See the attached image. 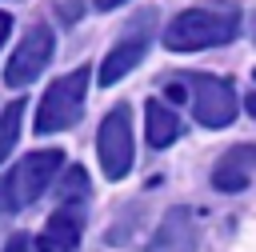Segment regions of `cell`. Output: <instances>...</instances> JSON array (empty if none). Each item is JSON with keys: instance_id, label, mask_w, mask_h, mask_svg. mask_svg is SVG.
Instances as JSON below:
<instances>
[{"instance_id": "obj_1", "label": "cell", "mask_w": 256, "mask_h": 252, "mask_svg": "<svg viewBox=\"0 0 256 252\" xmlns=\"http://www.w3.org/2000/svg\"><path fill=\"white\" fill-rule=\"evenodd\" d=\"M236 32H240V8H232V4L188 8L164 28V48H172V52L220 48V44H232Z\"/></svg>"}, {"instance_id": "obj_2", "label": "cell", "mask_w": 256, "mask_h": 252, "mask_svg": "<svg viewBox=\"0 0 256 252\" xmlns=\"http://www.w3.org/2000/svg\"><path fill=\"white\" fill-rule=\"evenodd\" d=\"M88 76L92 68L80 64L64 76H56L48 84V92L40 96V108H36V136H52V132H64L80 120L84 112V96H88Z\"/></svg>"}, {"instance_id": "obj_3", "label": "cell", "mask_w": 256, "mask_h": 252, "mask_svg": "<svg viewBox=\"0 0 256 252\" xmlns=\"http://www.w3.org/2000/svg\"><path fill=\"white\" fill-rule=\"evenodd\" d=\"M64 164V152L60 148H40V152H28L4 180H0V212H16V208H28L60 172Z\"/></svg>"}, {"instance_id": "obj_4", "label": "cell", "mask_w": 256, "mask_h": 252, "mask_svg": "<svg viewBox=\"0 0 256 252\" xmlns=\"http://www.w3.org/2000/svg\"><path fill=\"white\" fill-rule=\"evenodd\" d=\"M96 152H100V168L108 180H124L132 168V108L116 104L96 132Z\"/></svg>"}, {"instance_id": "obj_5", "label": "cell", "mask_w": 256, "mask_h": 252, "mask_svg": "<svg viewBox=\"0 0 256 252\" xmlns=\"http://www.w3.org/2000/svg\"><path fill=\"white\" fill-rule=\"evenodd\" d=\"M184 84L192 92V112L204 128H224L236 120V88L220 76L204 72H184Z\"/></svg>"}, {"instance_id": "obj_6", "label": "cell", "mask_w": 256, "mask_h": 252, "mask_svg": "<svg viewBox=\"0 0 256 252\" xmlns=\"http://www.w3.org/2000/svg\"><path fill=\"white\" fill-rule=\"evenodd\" d=\"M52 52H56L52 28H48V24H32V28L20 36V44H16V52H12V60H8V68H4V84H8V88L32 84V80L48 68Z\"/></svg>"}, {"instance_id": "obj_7", "label": "cell", "mask_w": 256, "mask_h": 252, "mask_svg": "<svg viewBox=\"0 0 256 252\" xmlns=\"http://www.w3.org/2000/svg\"><path fill=\"white\" fill-rule=\"evenodd\" d=\"M152 20H156V16L144 12V16L120 36V44H112V52H108L104 64H100V84H104V88H112L116 80H124V76L148 56V44H152V40H148V28H152Z\"/></svg>"}, {"instance_id": "obj_8", "label": "cell", "mask_w": 256, "mask_h": 252, "mask_svg": "<svg viewBox=\"0 0 256 252\" xmlns=\"http://www.w3.org/2000/svg\"><path fill=\"white\" fill-rule=\"evenodd\" d=\"M80 232H84V212H80L76 204H60V208L44 220V228H40V236H36V248H40V252H76Z\"/></svg>"}, {"instance_id": "obj_9", "label": "cell", "mask_w": 256, "mask_h": 252, "mask_svg": "<svg viewBox=\"0 0 256 252\" xmlns=\"http://www.w3.org/2000/svg\"><path fill=\"white\" fill-rule=\"evenodd\" d=\"M252 172H256V144H236V148H228V152L216 160L212 184H216L220 192H240Z\"/></svg>"}, {"instance_id": "obj_10", "label": "cell", "mask_w": 256, "mask_h": 252, "mask_svg": "<svg viewBox=\"0 0 256 252\" xmlns=\"http://www.w3.org/2000/svg\"><path fill=\"white\" fill-rule=\"evenodd\" d=\"M144 128H148V144H152V148H164V144H172V140L184 132L180 116H176L164 100H148V104H144Z\"/></svg>"}, {"instance_id": "obj_11", "label": "cell", "mask_w": 256, "mask_h": 252, "mask_svg": "<svg viewBox=\"0 0 256 252\" xmlns=\"http://www.w3.org/2000/svg\"><path fill=\"white\" fill-rule=\"evenodd\" d=\"M148 252H196V240H192V228H188V216L184 212H172L160 228V236L152 240Z\"/></svg>"}, {"instance_id": "obj_12", "label": "cell", "mask_w": 256, "mask_h": 252, "mask_svg": "<svg viewBox=\"0 0 256 252\" xmlns=\"http://www.w3.org/2000/svg\"><path fill=\"white\" fill-rule=\"evenodd\" d=\"M24 108H28V100H12L4 112H0V164L12 156V148H16V140H20V120H24Z\"/></svg>"}, {"instance_id": "obj_13", "label": "cell", "mask_w": 256, "mask_h": 252, "mask_svg": "<svg viewBox=\"0 0 256 252\" xmlns=\"http://www.w3.org/2000/svg\"><path fill=\"white\" fill-rule=\"evenodd\" d=\"M76 192H88V176H84V168H68V176H64V184H60V200L72 204Z\"/></svg>"}, {"instance_id": "obj_14", "label": "cell", "mask_w": 256, "mask_h": 252, "mask_svg": "<svg viewBox=\"0 0 256 252\" xmlns=\"http://www.w3.org/2000/svg\"><path fill=\"white\" fill-rule=\"evenodd\" d=\"M4 252H32V244H28V236H24V232H16V236L4 244Z\"/></svg>"}, {"instance_id": "obj_15", "label": "cell", "mask_w": 256, "mask_h": 252, "mask_svg": "<svg viewBox=\"0 0 256 252\" xmlns=\"http://www.w3.org/2000/svg\"><path fill=\"white\" fill-rule=\"evenodd\" d=\"M8 32H12V16H8V12H0V44H4V36H8Z\"/></svg>"}, {"instance_id": "obj_16", "label": "cell", "mask_w": 256, "mask_h": 252, "mask_svg": "<svg viewBox=\"0 0 256 252\" xmlns=\"http://www.w3.org/2000/svg\"><path fill=\"white\" fill-rule=\"evenodd\" d=\"M92 4H96V8H100V12H112V8H120V4H124V0H92Z\"/></svg>"}, {"instance_id": "obj_17", "label": "cell", "mask_w": 256, "mask_h": 252, "mask_svg": "<svg viewBox=\"0 0 256 252\" xmlns=\"http://www.w3.org/2000/svg\"><path fill=\"white\" fill-rule=\"evenodd\" d=\"M244 108H248V112L256 116V92H248V96H244Z\"/></svg>"}, {"instance_id": "obj_18", "label": "cell", "mask_w": 256, "mask_h": 252, "mask_svg": "<svg viewBox=\"0 0 256 252\" xmlns=\"http://www.w3.org/2000/svg\"><path fill=\"white\" fill-rule=\"evenodd\" d=\"M252 76H256V72H252Z\"/></svg>"}]
</instances>
